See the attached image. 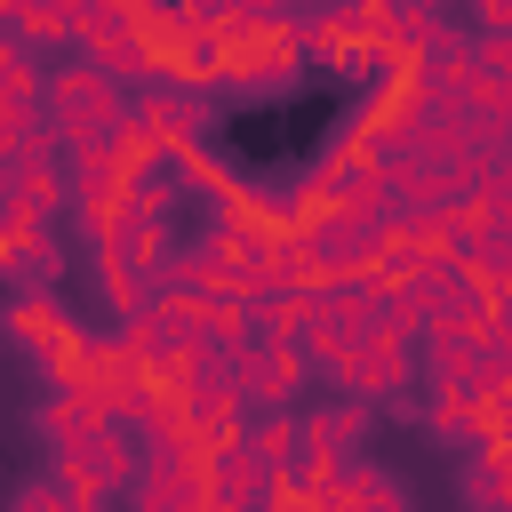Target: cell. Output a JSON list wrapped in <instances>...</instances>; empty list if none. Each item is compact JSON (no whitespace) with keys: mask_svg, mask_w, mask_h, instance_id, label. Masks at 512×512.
I'll use <instances>...</instances> for the list:
<instances>
[{"mask_svg":"<svg viewBox=\"0 0 512 512\" xmlns=\"http://www.w3.org/2000/svg\"><path fill=\"white\" fill-rule=\"evenodd\" d=\"M128 88L112 72H96L88 56L80 64H48L40 72V120L64 136V152H88V144H120L128 136Z\"/></svg>","mask_w":512,"mask_h":512,"instance_id":"6da1fadb","label":"cell"},{"mask_svg":"<svg viewBox=\"0 0 512 512\" xmlns=\"http://www.w3.org/2000/svg\"><path fill=\"white\" fill-rule=\"evenodd\" d=\"M320 376L344 384L352 400H384V408H400V392L416 384V336H392V328L376 320V328H360Z\"/></svg>","mask_w":512,"mask_h":512,"instance_id":"7a4b0ae2","label":"cell"},{"mask_svg":"<svg viewBox=\"0 0 512 512\" xmlns=\"http://www.w3.org/2000/svg\"><path fill=\"white\" fill-rule=\"evenodd\" d=\"M0 328H8V344H24V352H32V368H40L48 384H64V368H72V352H80V328L64 320V304H56V296H16Z\"/></svg>","mask_w":512,"mask_h":512,"instance_id":"3957f363","label":"cell"},{"mask_svg":"<svg viewBox=\"0 0 512 512\" xmlns=\"http://www.w3.org/2000/svg\"><path fill=\"white\" fill-rule=\"evenodd\" d=\"M128 504H136V512H200V504H208L200 448H192V440H184V448H152L144 472H136V488H128Z\"/></svg>","mask_w":512,"mask_h":512,"instance_id":"277c9868","label":"cell"},{"mask_svg":"<svg viewBox=\"0 0 512 512\" xmlns=\"http://www.w3.org/2000/svg\"><path fill=\"white\" fill-rule=\"evenodd\" d=\"M480 360H488V336H456V328H424V352H416V376L448 400H480Z\"/></svg>","mask_w":512,"mask_h":512,"instance_id":"5b68a950","label":"cell"},{"mask_svg":"<svg viewBox=\"0 0 512 512\" xmlns=\"http://www.w3.org/2000/svg\"><path fill=\"white\" fill-rule=\"evenodd\" d=\"M304 504H320V512H416V504H408V488H400L392 472H376L368 456L336 464V480H328V488H312Z\"/></svg>","mask_w":512,"mask_h":512,"instance_id":"8992f818","label":"cell"},{"mask_svg":"<svg viewBox=\"0 0 512 512\" xmlns=\"http://www.w3.org/2000/svg\"><path fill=\"white\" fill-rule=\"evenodd\" d=\"M112 416H96L80 392H48L40 408H32V432H40V448L56 456V464H80L88 448H96V432H104Z\"/></svg>","mask_w":512,"mask_h":512,"instance_id":"52a82bcc","label":"cell"},{"mask_svg":"<svg viewBox=\"0 0 512 512\" xmlns=\"http://www.w3.org/2000/svg\"><path fill=\"white\" fill-rule=\"evenodd\" d=\"M400 80H408V88H424V96H464V80H472V32L432 40V48H424Z\"/></svg>","mask_w":512,"mask_h":512,"instance_id":"ba28073f","label":"cell"},{"mask_svg":"<svg viewBox=\"0 0 512 512\" xmlns=\"http://www.w3.org/2000/svg\"><path fill=\"white\" fill-rule=\"evenodd\" d=\"M424 432H432V440H448V448H464V456L496 448L488 408H480V400H448V392H432V400H424Z\"/></svg>","mask_w":512,"mask_h":512,"instance_id":"9c48e42d","label":"cell"},{"mask_svg":"<svg viewBox=\"0 0 512 512\" xmlns=\"http://www.w3.org/2000/svg\"><path fill=\"white\" fill-rule=\"evenodd\" d=\"M456 496L464 512H512V448H480L456 464Z\"/></svg>","mask_w":512,"mask_h":512,"instance_id":"30bf717a","label":"cell"},{"mask_svg":"<svg viewBox=\"0 0 512 512\" xmlns=\"http://www.w3.org/2000/svg\"><path fill=\"white\" fill-rule=\"evenodd\" d=\"M40 72H48V64L0 24V96H24V104H32V96H40Z\"/></svg>","mask_w":512,"mask_h":512,"instance_id":"8fae6325","label":"cell"},{"mask_svg":"<svg viewBox=\"0 0 512 512\" xmlns=\"http://www.w3.org/2000/svg\"><path fill=\"white\" fill-rule=\"evenodd\" d=\"M8 512H80V504H72V480L48 464V472H32V480L8 496Z\"/></svg>","mask_w":512,"mask_h":512,"instance_id":"7c38bea8","label":"cell"},{"mask_svg":"<svg viewBox=\"0 0 512 512\" xmlns=\"http://www.w3.org/2000/svg\"><path fill=\"white\" fill-rule=\"evenodd\" d=\"M304 512H320V504H304Z\"/></svg>","mask_w":512,"mask_h":512,"instance_id":"4fadbf2b","label":"cell"}]
</instances>
